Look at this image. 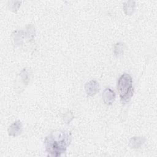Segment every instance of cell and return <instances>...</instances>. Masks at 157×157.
<instances>
[{"instance_id":"cell-4","label":"cell","mask_w":157,"mask_h":157,"mask_svg":"<svg viewBox=\"0 0 157 157\" xmlns=\"http://www.w3.org/2000/svg\"><path fill=\"white\" fill-rule=\"evenodd\" d=\"M21 131L22 124L19 120L13 123L8 128V134L10 136H17L21 134Z\"/></svg>"},{"instance_id":"cell-9","label":"cell","mask_w":157,"mask_h":157,"mask_svg":"<svg viewBox=\"0 0 157 157\" xmlns=\"http://www.w3.org/2000/svg\"><path fill=\"white\" fill-rule=\"evenodd\" d=\"M125 49V44L123 42H118L114 47V54L116 56L118 57L123 54Z\"/></svg>"},{"instance_id":"cell-10","label":"cell","mask_w":157,"mask_h":157,"mask_svg":"<svg viewBox=\"0 0 157 157\" xmlns=\"http://www.w3.org/2000/svg\"><path fill=\"white\" fill-rule=\"evenodd\" d=\"M74 118V115L71 112H67L63 115V120L66 123H69V122Z\"/></svg>"},{"instance_id":"cell-7","label":"cell","mask_w":157,"mask_h":157,"mask_svg":"<svg viewBox=\"0 0 157 157\" xmlns=\"http://www.w3.org/2000/svg\"><path fill=\"white\" fill-rule=\"evenodd\" d=\"M31 75V71L30 69L27 67L24 68L19 74L20 78L22 81L23 83L25 85H27L29 83L30 80Z\"/></svg>"},{"instance_id":"cell-5","label":"cell","mask_w":157,"mask_h":157,"mask_svg":"<svg viewBox=\"0 0 157 157\" xmlns=\"http://www.w3.org/2000/svg\"><path fill=\"white\" fill-rule=\"evenodd\" d=\"M102 99L107 105H111L115 99V93L110 88H106L102 93Z\"/></svg>"},{"instance_id":"cell-3","label":"cell","mask_w":157,"mask_h":157,"mask_svg":"<svg viewBox=\"0 0 157 157\" xmlns=\"http://www.w3.org/2000/svg\"><path fill=\"white\" fill-rule=\"evenodd\" d=\"M85 91L88 96H93L99 91V85L96 80H92L85 85Z\"/></svg>"},{"instance_id":"cell-2","label":"cell","mask_w":157,"mask_h":157,"mask_svg":"<svg viewBox=\"0 0 157 157\" xmlns=\"http://www.w3.org/2000/svg\"><path fill=\"white\" fill-rule=\"evenodd\" d=\"M117 88L123 104L128 103L133 94L132 79L128 74H123L119 78L117 82Z\"/></svg>"},{"instance_id":"cell-6","label":"cell","mask_w":157,"mask_h":157,"mask_svg":"<svg viewBox=\"0 0 157 157\" xmlns=\"http://www.w3.org/2000/svg\"><path fill=\"white\" fill-rule=\"evenodd\" d=\"M145 142V139L143 137H133L129 142V146L134 149L140 148Z\"/></svg>"},{"instance_id":"cell-8","label":"cell","mask_w":157,"mask_h":157,"mask_svg":"<svg viewBox=\"0 0 157 157\" xmlns=\"http://www.w3.org/2000/svg\"><path fill=\"white\" fill-rule=\"evenodd\" d=\"M135 8V2L134 1H127L124 3L123 9L126 15H131L134 12Z\"/></svg>"},{"instance_id":"cell-1","label":"cell","mask_w":157,"mask_h":157,"mask_svg":"<svg viewBox=\"0 0 157 157\" xmlns=\"http://www.w3.org/2000/svg\"><path fill=\"white\" fill-rule=\"evenodd\" d=\"M71 134L63 131L52 132L46 137L44 143L46 151L52 156H60L71 143Z\"/></svg>"}]
</instances>
